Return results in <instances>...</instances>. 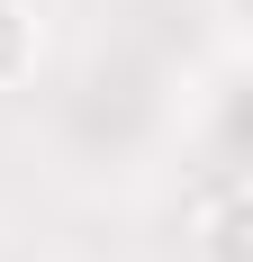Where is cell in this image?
Masks as SVG:
<instances>
[{
	"mask_svg": "<svg viewBox=\"0 0 253 262\" xmlns=\"http://www.w3.org/2000/svg\"><path fill=\"white\" fill-rule=\"evenodd\" d=\"M244 226H253L244 190H217V208H208V226H199V262H253Z\"/></svg>",
	"mask_w": 253,
	"mask_h": 262,
	"instance_id": "cell-1",
	"label": "cell"
},
{
	"mask_svg": "<svg viewBox=\"0 0 253 262\" xmlns=\"http://www.w3.org/2000/svg\"><path fill=\"white\" fill-rule=\"evenodd\" d=\"M27 63H36V18L18 0H0V81H18Z\"/></svg>",
	"mask_w": 253,
	"mask_h": 262,
	"instance_id": "cell-2",
	"label": "cell"
}]
</instances>
